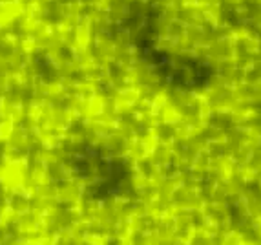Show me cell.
I'll use <instances>...</instances> for the list:
<instances>
[{
	"mask_svg": "<svg viewBox=\"0 0 261 245\" xmlns=\"http://www.w3.org/2000/svg\"><path fill=\"white\" fill-rule=\"evenodd\" d=\"M83 8L108 20L139 26L141 18L148 11L153 0H75Z\"/></svg>",
	"mask_w": 261,
	"mask_h": 245,
	"instance_id": "1",
	"label": "cell"
}]
</instances>
